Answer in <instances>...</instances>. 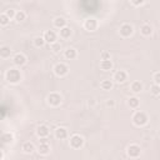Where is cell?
<instances>
[{
  "mask_svg": "<svg viewBox=\"0 0 160 160\" xmlns=\"http://www.w3.org/2000/svg\"><path fill=\"white\" fill-rule=\"evenodd\" d=\"M5 79L10 84H19L21 81V72L16 68H10L5 72Z\"/></svg>",
  "mask_w": 160,
  "mask_h": 160,
  "instance_id": "obj_1",
  "label": "cell"
},
{
  "mask_svg": "<svg viewBox=\"0 0 160 160\" xmlns=\"http://www.w3.org/2000/svg\"><path fill=\"white\" fill-rule=\"evenodd\" d=\"M148 115L144 112V111H141V110H138V111H135L134 112V115H132V122H134V125L135 126H144V125H146L148 124Z\"/></svg>",
  "mask_w": 160,
  "mask_h": 160,
  "instance_id": "obj_2",
  "label": "cell"
},
{
  "mask_svg": "<svg viewBox=\"0 0 160 160\" xmlns=\"http://www.w3.org/2000/svg\"><path fill=\"white\" fill-rule=\"evenodd\" d=\"M46 101H48V104H49L50 106L56 108V106H59V105L61 104L62 98H61V95H60L59 92H50V94L48 95V98H46Z\"/></svg>",
  "mask_w": 160,
  "mask_h": 160,
  "instance_id": "obj_3",
  "label": "cell"
},
{
  "mask_svg": "<svg viewBox=\"0 0 160 160\" xmlns=\"http://www.w3.org/2000/svg\"><path fill=\"white\" fill-rule=\"evenodd\" d=\"M69 144L72 149H80L82 145H84V138L79 134H74L70 136L69 139Z\"/></svg>",
  "mask_w": 160,
  "mask_h": 160,
  "instance_id": "obj_4",
  "label": "cell"
},
{
  "mask_svg": "<svg viewBox=\"0 0 160 160\" xmlns=\"http://www.w3.org/2000/svg\"><path fill=\"white\" fill-rule=\"evenodd\" d=\"M52 70H54V72H55L56 76L64 78V76L68 75V72H69V66H68L66 64H64V62H58V64L54 66Z\"/></svg>",
  "mask_w": 160,
  "mask_h": 160,
  "instance_id": "obj_5",
  "label": "cell"
},
{
  "mask_svg": "<svg viewBox=\"0 0 160 160\" xmlns=\"http://www.w3.org/2000/svg\"><path fill=\"white\" fill-rule=\"evenodd\" d=\"M126 154H128L129 158L136 159V158H139L140 154H141V148H140L138 144H130V145L128 146V149H126Z\"/></svg>",
  "mask_w": 160,
  "mask_h": 160,
  "instance_id": "obj_6",
  "label": "cell"
},
{
  "mask_svg": "<svg viewBox=\"0 0 160 160\" xmlns=\"http://www.w3.org/2000/svg\"><path fill=\"white\" fill-rule=\"evenodd\" d=\"M132 32H134V28L131 24H122L119 29V34L122 38H130L132 35Z\"/></svg>",
  "mask_w": 160,
  "mask_h": 160,
  "instance_id": "obj_7",
  "label": "cell"
},
{
  "mask_svg": "<svg viewBox=\"0 0 160 160\" xmlns=\"http://www.w3.org/2000/svg\"><path fill=\"white\" fill-rule=\"evenodd\" d=\"M42 38H44L45 42H48V44H50V45L58 42V41H56V40H58V34H56L54 30H45Z\"/></svg>",
  "mask_w": 160,
  "mask_h": 160,
  "instance_id": "obj_8",
  "label": "cell"
},
{
  "mask_svg": "<svg viewBox=\"0 0 160 160\" xmlns=\"http://www.w3.org/2000/svg\"><path fill=\"white\" fill-rule=\"evenodd\" d=\"M98 26H99V22L94 18H89L84 21V29L88 31H95L98 29Z\"/></svg>",
  "mask_w": 160,
  "mask_h": 160,
  "instance_id": "obj_9",
  "label": "cell"
},
{
  "mask_svg": "<svg viewBox=\"0 0 160 160\" xmlns=\"http://www.w3.org/2000/svg\"><path fill=\"white\" fill-rule=\"evenodd\" d=\"M128 80V72L125 70H118L115 71L114 76H112V81L118 82V84H122Z\"/></svg>",
  "mask_w": 160,
  "mask_h": 160,
  "instance_id": "obj_10",
  "label": "cell"
},
{
  "mask_svg": "<svg viewBox=\"0 0 160 160\" xmlns=\"http://www.w3.org/2000/svg\"><path fill=\"white\" fill-rule=\"evenodd\" d=\"M38 152L40 155H48L50 152V144L46 141V139H41L40 144L38 146Z\"/></svg>",
  "mask_w": 160,
  "mask_h": 160,
  "instance_id": "obj_11",
  "label": "cell"
},
{
  "mask_svg": "<svg viewBox=\"0 0 160 160\" xmlns=\"http://www.w3.org/2000/svg\"><path fill=\"white\" fill-rule=\"evenodd\" d=\"M49 134H50V129L46 125H39L36 128V135H38V138L46 139L49 136Z\"/></svg>",
  "mask_w": 160,
  "mask_h": 160,
  "instance_id": "obj_12",
  "label": "cell"
},
{
  "mask_svg": "<svg viewBox=\"0 0 160 160\" xmlns=\"http://www.w3.org/2000/svg\"><path fill=\"white\" fill-rule=\"evenodd\" d=\"M54 135H55V138H56L58 140H65V139H68L69 132H68V129H66V128L60 126V128H58V129L55 130Z\"/></svg>",
  "mask_w": 160,
  "mask_h": 160,
  "instance_id": "obj_13",
  "label": "cell"
},
{
  "mask_svg": "<svg viewBox=\"0 0 160 160\" xmlns=\"http://www.w3.org/2000/svg\"><path fill=\"white\" fill-rule=\"evenodd\" d=\"M12 61H14V64L16 66H21V65H24L26 62V56L24 54H21V52H18V54L14 55Z\"/></svg>",
  "mask_w": 160,
  "mask_h": 160,
  "instance_id": "obj_14",
  "label": "cell"
},
{
  "mask_svg": "<svg viewBox=\"0 0 160 160\" xmlns=\"http://www.w3.org/2000/svg\"><path fill=\"white\" fill-rule=\"evenodd\" d=\"M52 24H54V26H55L56 29H59V30L62 29V28H65V26H68V25H66V19L62 18V16L55 18L54 21H52Z\"/></svg>",
  "mask_w": 160,
  "mask_h": 160,
  "instance_id": "obj_15",
  "label": "cell"
},
{
  "mask_svg": "<svg viewBox=\"0 0 160 160\" xmlns=\"http://www.w3.org/2000/svg\"><path fill=\"white\" fill-rule=\"evenodd\" d=\"M64 56H65V59H68V60H74V59H76L78 52H76V50H75L74 48H68V49L64 51Z\"/></svg>",
  "mask_w": 160,
  "mask_h": 160,
  "instance_id": "obj_16",
  "label": "cell"
},
{
  "mask_svg": "<svg viewBox=\"0 0 160 160\" xmlns=\"http://www.w3.org/2000/svg\"><path fill=\"white\" fill-rule=\"evenodd\" d=\"M142 89H144V85H142V82H140V81H132L131 82V85H130V90L134 92V94H139L140 91H142Z\"/></svg>",
  "mask_w": 160,
  "mask_h": 160,
  "instance_id": "obj_17",
  "label": "cell"
},
{
  "mask_svg": "<svg viewBox=\"0 0 160 160\" xmlns=\"http://www.w3.org/2000/svg\"><path fill=\"white\" fill-rule=\"evenodd\" d=\"M71 34H72V30L69 26H65V28H62V29L59 30V35H60L61 39H69L71 36Z\"/></svg>",
  "mask_w": 160,
  "mask_h": 160,
  "instance_id": "obj_18",
  "label": "cell"
},
{
  "mask_svg": "<svg viewBox=\"0 0 160 160\" xmlns=\"http://www.w3.org/2000/svg\"><path fill=\"white\" fill-rule=\"evenodd\" d=\"M10 55H11V49L6 45H2L0 48V58L1 59H9Z\"/></svg>",
  "mask_w": 160,
  "mask_h": 160,
  "instance_id": "obj_19",
  "label": "cell"
},
{
  "mask_svg": "<svg viewBox=\"0 0 160 160\" xmlns=\"http://www.w3.org/2000/svg\"><path fill=\"white\" fill-rule=\"evenodd\" d=\"M139 105H140L139 98H136V96H130V98L128 99V106H129V108H131V109H138Z\"/></svg>",
  "mask_w": 160,
  "mask_h": 160,
  "instance_id": "obj_20",
  "label": "cell"
},
{
  "mask_svg": "<svg viewBox=\"0 0 160 160\" xmlns=\"http://www.w3.org/2000/svg\"><path fill=\"white\" fill-rule=\"evenodd\" d=\"M1 141L4 145H8V144H12L14 141V135L11 132H2L1 135Z\"/></svg>",
  "mask_w": 160,
  "mask_h": 160,
  "instance_id": "obj_21",
  "label": "cell"
},
{
  "mask_svg": "<svg viewBox=\"0 0 160 160\" xmlns=\"http://www.w3.org/2000/svg\"><path fill=\"white\" fill-rule=\"evenodd\" d=\"M140 32L144 35V36H150L152 34V26L150 24H144L141 25L140 28Z\"/></svg>",
  "mask_w": 160,
  "mask_h": 160,
  "instance_id": "obj_22",
  "label": "cell"
},
{
  "mask_svg": "<svg viewBox=\"0 0 160 160\" xmlns=\"http://www.w3.org/2000/svg\"><path fill=\"white\" fill-rule=\"evenodd\" d=\"M112 61L111 60H101L100 61V69L102 71H110L112 69Z\"/></svg>",
  "mask_w": 160,
  "mask_h": 160,
  "instance_id": "obj_23",
  "label": "cell"
},
{
  "mask_svg": "<svg viewBox=\"0 0 160 160\" xmlns=\"http://www.w3.org/2000/svg\"><path fill=\"white\" fill-rule=\"evenodd\" d=\"M21 150H22L25 154H31V152L35 150V146H34L32 142H30V141H25V142L22 144V146H21Z\"/></svg>",
  "mask_w": 160,
  "mask_h": 160,
  "instance_id": "obj_24",
  "label": "cell"
},
{
  "mask_svg": "<svg viewBox=\"0 0 160 160\" xmlns=\"http://www.w3.org/2000/svg\"><path fill=\"white\" fill-rule=\"evenodd\" d=\"M112 85H114V82L110 79H105V80H102L100 82V88L102 90H110V89H112Z\"/></svg>",
  "mask_w": 160,
  "mask_h": 160,
  "instance_id": "obj_25",
  "label": "cell"
},
{
  "mask_svg": "<svg viewBox=\"0 0 160 160\" xmlns=\"http://www.w3.org/2000/svg\"><path fill=\"white\" fill-rule=\"evenodd\" d=\"M26 19V14L22 11V10H19V11H16V15H15V20L18 21V22H20V21H24Z\"/></svg>",
  "mask_w": 160,
  "mask_h": 160,
  "instance_id": "obj_26",
  "label": "cell"
},
{
  "mask_svg": "<svg viewBox=\"0 0 160 160\" xmlns=\"http://www.w3.org/2000/svg\"><path fill=\"white\" fill-rule=\"evenodd\" d=\"M34 45H35L36 48H42V46L45 45V40H44V38H42V36H38V38H35V39H34Z\"/></svg>",
  "mask_w": 160,
  "mask_h": 160,
  "instance_id": "obj_27",
  "label": "cell"
},
{
  "mask_svg": "<svg viewBox=\"0 0 160 160\" xmlns=\"http://www.w3.org/2000/svg\"><path fill=\"white\" fill-rule=\"evenodd\" d=\"M9 21H10V19L6 16V14H5V12H1V14H0V25L5 26V25L9 24Z\"/></svg>",
  "mask_w": 160,
  "mask_h": 160,
  "instance_id": "obj_28",
  "label": "cell"
},
{
  "mask_svg": "<svg viewBox=\"0 0 160 160\" xmlns=\"http://www.w3.org/2000/svg\"><path fill=\"white\" fill-rule=\"evenodd\" d=\"M150 92H151L152 95H155V96L160 95V86L156 85V84H152V85L150 86Z\"/></svg>",
  "mask_w": 160,
  "mask_h": 160,
  "instance_id": "obj_29",
  "label": "cell"
},
{
  "mask_svg": "<svg viewBox=\"0 0 160 160\" xmlns=\"http://www.w3.org/2000/svg\"><path fill=\"white\" fill-rule=\"evenodd\" d=\"M5 14H6V16H8L9 19H15L16 11H15L14 9H8V10H5Z\"/></svg>",
  "mask_w": 160,
  "mask_h": 160,
  "instance_id": "obj_30",
  "label": "cell"
},
{
  "mask_svg": "<svg viewBox=\"0 0 160 160\" xmlns=\"http://www.w3.org/2000/svg\"><path fill=\"white\" fill-rule=\"evenodd\" d=\"M100 60H111V55L109 51H101L100 54Z\"/></svg>",
  "mask_w": 160,
  "mask_h": 160,
  "instance_id": "obj_31",
  "label": "cell"
},
{
  "mask_svg": "<svg viewBox=\"0 0 160 160\" xmlns=\"http://www.w3.org/2000/svg\"><path fill=\"white\" fill-rule=\"evenodd\" d=\"M50 49L54 51V52H59L61 50V45L59 42H55V44H51L50 45Z\"/></svg>",
  "mask_w": 160,
  "mask_h": 160,
  "instance_id": "obj_32",
  "label": "cell"
},
{
  "mask_svg": "<svg viewBox=\"0 0 160 160\" xmlns=\"http://www.w3.org/2000/svg\"><path fill=\"white\" fill-rule=\"evenodd\" d=\"M152 80H154V84H156V85H159V86H160V71H158V72H155V74H154Z\"/></svg>",
  "mask_w": 160,
  "mask_h": 160,
  "instance_id": "obj_33",
  "label": "cell"
},
{
  "mask_svg": "<svg viewBox=\"0 0 160 160\" xmlns=\"http://www.w3.org/2000/svg\"><path fill=\"white\" fill-rule=\"evenodd\" d=\"M130 2H131V5H134V6H141V5L145 4L144 0H140V1H139V0H138V1H136V0H131Z\"/></svg>",
  "mask_w": 160,
  "mask_h": 160,
  "instance_id": "obj_34",
  "label": "cell"
},
{
  "mask_svg": "<svg viewBox=\"0 0 160 160\" xmlns=\"http://www.w3.org/2000/svg\"><path fill=\"white\" fill-rule=\"evenodd\" d=\"M114 105H115L114 100H111V99H110V100H108V101H106V106H111V108H112Z\"/></svg>",
  "mask_w": 160,
  "mask_h": 160,
  "instance_id": "obj_35",
  "label": "cell"
},
{
  "mask_svg": "<svg viewBox=\"0 0 160 160\" xmlns=\"http://www.w3.org/2000/svg\"><path fill=\"white\" fill-rule=\"evenodd\" d=\"M0 160H4V150L0 151Z\"/></svg>",
  "mask_w": 160,
  "mask_h": 160,
  "instance_id": "obj_36",
  "label": "cell"
}]
</instances>
